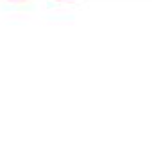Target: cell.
Masks as SVG:
<instances>
[{
    "instance_id": "6da1fadb",
    "label": "cell",
    "mask_w": 152,
    "mask_h": 154,
    "mask_svg": "<svg viewBox=\"0 0 152 154\" xmlns=\"http://www.w3.org/2000/svg\"><path fill=\"white\" fill-rule=\"evenodd\" d=\"M9 2H25V0H9Z\"/></svg>"
},
{
    "instance_id": "7a4b0ae2",
    "label": "cell",
    "mask_w": 152,
    "mask_h": 154,
    "mask_svg": "<svg viewBox=\"0 0 152 154\" xmlns=\"http://www.w3.org/2000/svg\"><path fill=\"white\" fill-rule=\"evenodd\" d=\"M61 2H68V0H61Z\"/></svg>"
}]
</instances>
